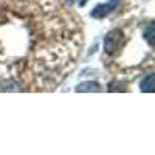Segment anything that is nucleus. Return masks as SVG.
<instances>
[{"label":"nucleus","instance_id":"nucleus-1","mask_svg":"<svg viewBox=\"0 0 155 155\" xmlns=\"http://www.w3.org/2000/svg\"><path fill=\"white\" fill-rule=\"evenodd\" d=\"M124 41V36H123V31L121 30H112L107 33L106 39H104V50L107 54H113L116 50L121 47Z\"/></svg>","mask_w":155,"mask_h":155},{"label":"nucleus","instance_id":"nucleus-2","mask_svg":"<svg viewBox=\"0 0 155 155\" xmlns=\"http://www.w3.org/2000/svg\"><path fill=\"white\" fill-rule=\"evenodd\" d=\"M120 0H109L107 3H101L98 5L93 11H92V17H96V19H101V17H104L107 16L110 11H113L116 8V5H118Z\"/></svg>","mask_w":155,"mask_h":155},{"label":"nucleus","instance_id":"nucleus-3","mask_svg":"<svg viewBox=\"0 0 155 155\" xmlns=\"http://www.w3.org/2000/svg\"><path fill=\"white\" fill-rule=\"evenodd\" d=\"M78 92H99V85L96 82H82L78 85Z\"/></svg>","mask_w":155,"mask_h":155},{"label":"nucleus","instance_id":"nucleus-4","mask_svg":"<svg viewBox=\"0 0 155 155\" xmlns=\"http://www.w3.org/2000/svg\"><path fill=\"white\" fill-rule=\"evenodd\" d=\"M152 87H153V73H149L144 79L141 81V90L149 93V92H152V90H153Z\"/></svg>","mask_w":155,"mask_h":155},{"label":"nucleus","instance_id":"nucleus-5","mask_svg":"<svg viewBox=\"0 0 155 155\" xmlns=\"http://www.w3.org/2000/svg\"><path fill=\"white\" fill-rule=\"evenodd\" d=\"M147 42L152 45V25H149V28H147Z\"/></svg>","mask_w":155,"mask_h":155},{"label":"nucleus","instance_id":"nucleus-6","mask_svg":"<svg viewBox=\"0 0 155 155\" xmlns=\"http://www.w3.org/2000/svg\"><path fill=\"white\" fill-rule=\"evenodd\" d=\"M85 3H87V0H79V5H81V6H84Z\"/></svg>","mask_w":155,"mask_h":155},{"label":"nucleus","instance_id":"nucleus-7","mask_svg":"<svg viewBox=\"0 0 155 155\" xmlns=\"http://www.w3.org/2000/svg\"><path fill=\"white\" fill-rule=\"evenodd\" d=\"M65 2H68V3H71V2H73V0H65Z\"/></svg>","mask_w":155,"mask_h":155}]
</instances>
